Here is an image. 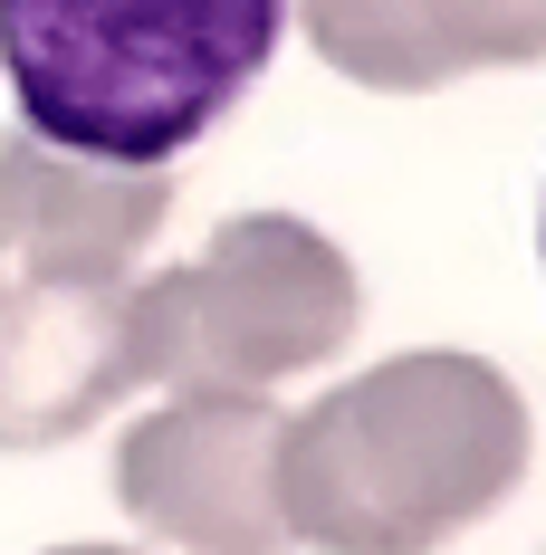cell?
Wrapping results in <instances>:
<instances>
[{
    "label": "cell",
    "instance_id": "cell-6",
    "mask_svg": "<svg viewBox=\"0 0 546 555\" xmlns=\"http://www.w3.org/2000/svg\"><path fill=\"white\" fill-rule=\"evenodd\" d=\"M173 182L144 164H97L49 134L0 144V259L20 278H125L164 230Z\"/></svg>",
    "mask_w": 546,
    "mask_h": 555
},
{
    "label": "cell",
    "instance_id": "cell-10",
    "mask_svg": "<svg viewBox=\"0 0 546 555\" xmlns=\"http://www.w3.org/2000/svg\"><path fill=\"white\" fill-rule=\"evenodd\" d=\"M537 249H546V230H537Z\"/></svg>",
    "mask_w": 546,
    "mask_h": 555
},
{
    "label": "cell",
    "instance_id": "cell-7",
    "mask_svg": "<svg viewBox=\"0 0 546 555\" xmlns=\"http://www.w3.org/2000/svg\"><path fill=\"white\" fill-rule=\"evenodd\" d=\"M307 49L327 57L335 77L374 87V96H432L450 87L432 39V0H297Z\"/></svg>",
    "mask_w": 546,
    "mask_h": 555
},
{
    "label": "cell",
    "instance_id": "cell-1",
    "mask_svg": "<svg viewBox=\"0 0 546 555\" xmlns=\"http://www.w3.org/2000/svg\"><path fill=\"white\" fill-rule=\"evenodd\" d=\"M528 392L460 345L383 354L278 441L288 546L317 555H432L470 537L528 479Z\"/></svg>",
    "mask_w": 546,
    "mask_h": 555
},
{
    "label": "cell",
    "instance_id": "cell-3",
    "mask_svg": "<svg viewBox=\"0 0 546 555\" xmlns=\"http://www.w3.org/2000/svg\"><path fill=\"white\" fill-rule=\"evenodd\" d=\"M365 317L355 259L297 211H240L173 278L135 287V364L164 392H278L345 354Z\"/></svg>",
    "mask_w": 546,
    "mask_h": 555
},
{
    "label": "cell",
    "instance_id": "cell-2",
    "mask_svg": "<svg viewBox=\"0 0 546 555\" xmlns=\"http://www.w3.org/2000/svg\"><path fill=\"white\" fill-rule=\"evenodd\" d=\"M288 0H0L20 125L97 164L164 172L278 57Z\"/></svg>",
    "mask_w": 546,
    "mask_h": 555
},
{
    "label": "cell",
    "instance_id": "cell-4",
    "mask_svg": "<svg viewBox=\"0 0 546 555\" xmlns=\"http://www.w3.org/2000/svg\"><path fill=\"white\" fill-rule=\"evenodd\" d=\"M278 441L288 412L269 392H173L115 441V499L182 555H288Z\"/></svg>",
    "mask_w": 546,
    "mask_h": 555
},
{
    "label": "cell",
    "instance_id": "cell-5",
    "mask_svg": "<svg viewBox=\"0 0 546 555\" xmlns=\"http://www.w3.org/2000/svg\"><path fill=\"white\" fill-rule=\"evenodd\" d=\"M135 364V287L125 278H10L0 287V450H58L97 431Z\"/></svg>",
    "mask_w": 546,
    "mask_h": 555
},
{
    "label": "cell",
    "instance_id": "cell-9",
    "mask_svg": "<svg viewBox=\"0 0 546 555\" xmlns=\"http://www.w3.org/2000/svg\"><path fill=\"white\" fill-rule=\"evenodd\" d=\"M49 555H125V546H49Z\"/></svg>",
    "mask_w": 546,
    "mask_h": 555
},
{
    "label": "cell",
    "instance_id": "cell-8",
    "mask_svg": "<svg viewBox=\"0 0 546 555\" xmlns=\"http://www.w3.org/2000/svg\"><path fill=\"white\" fill-rule=\"evenodd\" d=\"M432 39L450 77L546 67V0H432Z\"/></svg>",
    "mask_w": 546,
    "mask_h": 555
}]
</instances>
